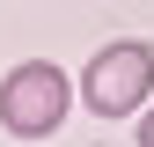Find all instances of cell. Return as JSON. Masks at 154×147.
I'll list each match as a JSON object with an SVG mask.
<instances>
[{
	"instance_id": "1",
	"label": "cell",
	"mask_w": 154,
	"mask_h": 147,
	"mask_svg": "<svg viewBox=\"0 0 154 147\" xmlns=\"http://www.w3.org/2000/svg\"><path fill=\"white\" fill-rule=\"evenodd\" d=\"M73 96H81V88H73L51 59H22V66H8V81H0V125H8L15 140H51L66 125Z\"/></svg>"
},
{
	"instance_id": "2",
	"label": "cell",
	"mask_w": 154,
	"mask_h": 147,
	"mask_svg": "<svg viewBox=\"0 0 154 147\" xmlns=\"http://www.w3.org/2000/svg\"><path fill=\"white\" fill-rule=\"evenodd\" d=\"M147 88H154V44H140V37L103 44L88 59V74H81V103L95 118H132L147 103Z\"/></svg>"
},
{
	"instance_id": "3",
	"label": "cell",
	"mask_w": 154,
	"mask_h": 147,
	"mask_svg": "<svg viewBox=\"0 0 154 147\" xmlns=\"http://www.w3.org/2000/svg\"><path fill=\"white\" fill-rule=\"evenodd\" d=\"M140 147H154V110H147V125H140Z\"/></svg>"
}]
</instances>
